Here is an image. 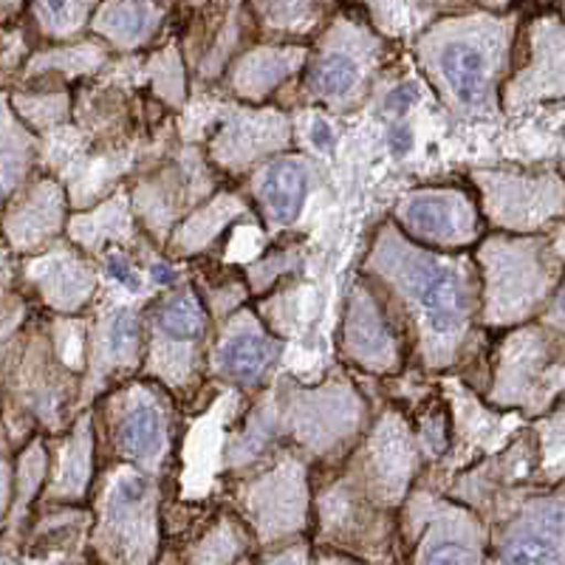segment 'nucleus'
<instances>
[{
	"label": "nucleus",
	"mask_w": 565,
	"mask_h": 565,
	"mask_svg": "<svg viewBox=\"0 0 565 565\" xmlns=\"http://www.w3.org/2000/svg\"><path fill=\"white\" fill-rule=\"evenodd\" d=\"M153 277L159 282H173V269L170 266H153Z\"/></svg>",
	"instance_id": "19"
},
{
	"label": "nucleus",
	"mask_w": 565,
	"mask_h": 565,
	"mask_svg": "<svg viewBox=\"0 0 565 565\" xmlns=\"http://www.w3.org/2000/svg\"><path fill=\"white\" fill-rule=\"evenodd\" d=\"M393 269L422 320L427 322L430 337L458 340L472 309L461 271L441 257L424 255L418 249H402V255L393 257Z\"/></svg>",
	"instance_id": "1"
},
{
	"label": "nucleus",
	"mask_w": 565,
	"mask_h": 565,
	"mask_svg": "<svg viewBox=\"0 0 565 565\" xmlns=\"http://www.w3.org/2000/svg\"><path fill=\"white\" fill-rule=\"evenodd\" d=\"M416 97H418L416 85L405 83V85H398V88L393 90L391 99H387V105H391V108H396V110H407L413 103H416Z\"/></svg>",
	"instance_id": "15"
},
{
	"label": "nucleus",
	"mask_w": 565,
	"mask_h": 565,
	"mask_svg": "<svg viewBox=\"0 0 565 565\" xmlns=\"http://www.w3.org/2000/svg\"><path fill=\"white\" fill-rule=\"evenodd\" d=\"M108 340H110V351H114L116 356H128V353L136 348V342H139V326H136V317L128 315V311L116 315Z\"/></svg>",
	"instance_id": "10"
},
{
	"label": "nucleus",
	"mask_w": 565,
	"mask_h": 565,
	"mask_svg": "<svg viewBox=\"0 0 565 565\" xmlns=\"http://www.w3.org/2000/svg\"><path fill=\"white\" fill-rule=\"evenodd\" d=\"M362 320H365V322H360V326H351L353 340H362V337H373L371 326H373V320H376V315H365ZM387 342H391V340L385 337V331H380L376 342H367V345H362V342H360L362 356H382V353L387 351Z\"/></svg>",
	"instance_id": "12"
},
{
	"label": "nucleus",
	"mask_w": 565,
	"mask_h": 565,
	"mask_svg": "<svg viewBox=\"0 0 565 565\" xmlns=\"http://www.w3.org/2000/svg\"><path fill=\"white\" fill-rule=\"evenodd\" d=\"M7 509V467L0 461V512Z\"/></svg>",
	"instance_id": "18"
},
{
	"label": "nucleus",
	"mask_w": 565,
	"mask_h": 565,
	"mask_svg": "<svg viewBox=\"0 0 565 565\" xmlns=\"http://www.w3.org/2000/svg\"><path fill=\"white\" fill-rule=\"evenodd\" d=\"M108 269H110V275H114L119 282H125L128 289H139V280H136V277H134V269H130V266L125 264V257H119V255L110 257Z\"/></svg>",
	"instance_id": "16"
},
{
	"label": "nucleus",
	"mask_w": 565,
	"mask_h": 565,
	"mask_svg": "<svg viewBox=\"0 0 565 565\" xmlns=\"http://www.w3.org/2000/svg\"><path fill=\"white\" fill-rule=\"evenodd\" d=\"M3 116V114H0ZM20 136L9 130L7 119H0V199L14 186L23 170V148H20Z\"/></svg>",
	"instance_id": "9"
},
{
	"label": "nucleus",
	"mask_w": 565,
	"mask_h": 565,
	"mask_svg": "<svg viewBox=\"0 0 565 565\" xmlns=\"http://www.w3.org/2000/svg\"><path fill=\"white\" fill-rule=\"evenodd\" d=\"M110 23L119 34L125 38H134L145 29L148 23V7H141V3H122V7H116L114 14H110Z\"/></svg>",
	"instance_id": "11"
},
{
	"label": "nucleus",
	"mask_w": 565,
	"mask_h": 565,
	"mask_svg": "<svg viewBox=\"0 0 565 565\" xmlns=\"http://www.w3.org/2000/svg\"><path fill=\"white\" fill-rule=\"evenodd\" d=\"M271 356L269 340H264L260 334H235L232 340H226L221 345L218 365L221 371L230 376V380L238 382H255L260 373H264L266 362Z\"/></svg>",
	"instance_id": "6"
},
{
	"label": "nucleus",
	"mask_w": 565,
	"mask_h": 565,
	"mask_svg": "<svg viewBox=\"0 0 565 565\" xmlns=\"http://www.w3.org/2000/svg\"><path fill=\"white\" fill-rule=\"evenodd\" d=\"M204 311L193 297H173L161 306L159 311V326L164 334L173 340H199L204 334Z\"/></svg>",
	"instance_id": "7"
},
{
	"label": "nucleus",
	"mask_w": 565,
	"mask_h": 565,
	"mask_svg": "<svg viewBox=\"0 0 565 565\" xmlns=\"http://www.w3.org/2000/svg\"><path fill=\"white\" fill-rule=\"evenodd\" d=\"M309 195V168L302 159H280L264 179L266 212L275 224H291Z\"/></svg>",
	"instance_id": "4"
},
{
	"label": "nucleus",
	"mask_w": 565,
	"mask_h": 565,
	"mask_svg": "<svg viewBox=\"0 0 565 565\" xmlns=\"http://www.w3.org/2000/svg\"><path fill=\"white\" fill-rule=\"evenodd\" d=\"M387 145H391V150L396 156H405L407 150H411V145H413L411 130H407V128H393L391 136H387Z\"/></svg>",
	"instance_id": "17"
},
{
	"label": "nucleus",
	"mask_w": 565,
	"mask_h": 565,
	"mask_svg": "<svg viewBox=\"0 0 565 565\" xmlns=\"http://www.w3.org/2000/svg\"><path fill=\"white\" fill-rule=\"evenodd\" d=\"M402 221L424 238L458 241L469 232L472 212L456 193H418L405 201Z\"/></svg>",
	"instance_id": "2"
},
{
	"label": "nucleus",
	"mask_w": 565,
	"mask_h": 565,
	"mask_svg": "<svg viewBox=\"0 0 565 565\" xmlns=\"http://www.w3.org/2000/svg\"><path fill=\"white\" fill-rule=\"evenodd\" d=\"M38 12L43 18V23L60 29L71 20L74 12V0H38Z\"/></svg>",
	"instance_id": "13"
},
{
	"label": "nucleus",
	"mask_w": 565,
	"mask_h": 565,
	"mask_svg": "<svg viewBox=\"0 0 565 565\" xmlns=\"http://www.w3.org/2000/svg\"><path fill=\"white\" fill-rule=\"evenodd\" d=\"M161 438H164V424H161L159 407L148 398H139L128 407L119 424V447L136 461L148 463L159 456Z\"/></svg>",
	"instance_id": "5"
},
{
	"label": "nucleus",
	"mask_w": 565,
	"mask_h": 565,
	"mask_svg": "<svg viewBox=\"0 0 565 565\" xmlns=\"http://www.w3.org/2000/svg\"><path fill=\"white\" fill-rule=\"evenodd\" d=\"M438 63H441L444 79H447L458 103L476 105L478 99H483L489 77H492L489 57L483 49H478L469 40H458V43H450L444 49Z\"/></svg>",
	"instance_id": "3"
},
{
	"label": "nucleus",
	"mask_w": 565,
	"mask_h": 565,
	"mask_svg": "<svg viewBox=\"0 0 565 565\" xmlns=\"http://www.w3.org/2000/svg\"><path fill=\"white\" fill-rule=\"evenodd\" d=\"M311 139H315V145L320 150H331L334 148V128H331V122L328 119H315V125H311Z\"/></svg>",
	"instance_id": "14"
},
{
	"label": "nucleus",
	"mask_w": 565,
	"mask_h": 565,
	"mask_svg": "<svg viewBox=\"0 0 565 565\" xmlns=\"http://www.w3.org/2000/svg\"><path fill=\"white\" fill-rule=\"evenodd\" d=\"M360 79V68L348 54H328L315 71V88L322 97H345Z\"/></svg>",
	"instance_id": "8"
}]
</instances>
